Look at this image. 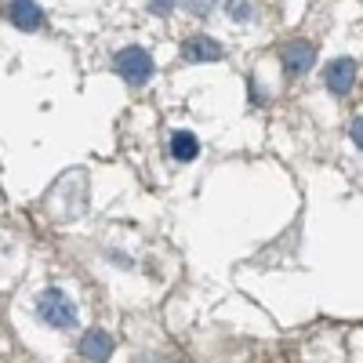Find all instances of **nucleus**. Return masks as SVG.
Segmentation results:
<instances>
[{"instance_id":"3","label":"nucleus","mask_w":363,"mask_h":363,"mask_svg":"<svg viewBox=\"0 0 363 363\" xmlns=\"http://www.w3.org/2000/svg\"><path fill=\"white\" fill-rule=\"evenodd\" d=\"M313 62H316V44H309V40H291V44H284V69H287V73L301 77V73L313 69Z\"/></svg>"},{"instance_id":"7","label":"nucleus","mask_w":363,"mask_h":363,"mask_svg":"<svg viewBox=\"0 0 363 363\" xmlns=\"http://www.w3.org/2000/svg\"><path fill=\"white\" fill-rule=\"evenodd\" d=\"M8 15H11V22L18 29H40V22H44V8L40 4H11Z\"/></svg>"},{"instance_id":"9","label":"nucleus","mask_w":363,"mask_h":363,"mask_svg":"<svg viewBox=\"0 0 363 363\" xmlns=\"http://www.w3.org/2000/svg\"><path fill=\"white\" fill-rule=\"evenodd\" d=\"M352 142L363 149V116H356V120H352Z\"/></svg>"},{"instance_id":"8","label":"nucleus","mask_w":363,"mask_h":363,"mask_svg":"<svg viewBox=\"0 0 363 363\" xmlns=\"http://www.w3.org/2000/svg\"><path fill=\"white\" fill-rule=\"evenodd\" d=\"M196 153H200L196 135H189V131H174L171 135V157L174 160H196Z\"/></svg>"},{"instance_id":"5","label":"nucleus","mask_w":363,"mask_h":363,"mask_svg":"<svg viewBox=\"0 0 363 363\" xmlns=\"http://www.w3.org/2000/svg\"><path fill=\"white\" fill-rule=\"evenodd\" d=\"M80 352H84V359H91V363H106L109 352H113L109 330H87V335L80 338Z\"/></svg>"},{"instance_id":"6","label":"nucleus","mask_w":363,"mask_h":363,"mask_svg":"<svg viewBox=\"0 0 363 363\" xmlns=\"http://www.w3.org/2000/svg\"><path fill=\"white\" fill-rule=\"evenodd\" d=\"M182 55L189 58V62H218L222 58V44L211 40V37H189L182 44Z\"/></svg>"},{"instance_id":"4","label":"nucleus","mask_w":363,"mask_h":363,"mask_svg":"<svg viewBox=\"0 0 363 363\" xmlns=\"http://www.w3.org/2000/svg\"><path fill=\"white\" fill-rule=\"evenodd\" d=\"M356 84V62L352 58H335L327 69V87H330V95H345V91H352Z\"/></svg>"},{"instance_id":"1","label":"nucleus","mask_w":363,"mask_h":363,"mask_svg":"<svg viewBox=\"0 0 363 363\" xmlns=\"http://www.w3.org/2000/svg\"><path fill=\"white\" fill-rule=\"evenodd\" d=\"M37 313H40V320L51 323V327H73V323H77V306H73L62 291H55V287L37 298Z\"/></svg>"},{"instance_id":"2","label":"nucleus","mask_w":363,"mask_h":363,"mask_svg":"<svg viewBox=\"0 0 363 363\" xmlns=\"http://www.w3.org/2000/svg\"><path fill=\"white\" fill-rule=\"evenodd\" d=\"M116 73L128 84H145L149 77H153V58H149V51H142V48H124L116 55Z\"/></svg>"},{"instance_id":"10","label":"nucleus","mask_w":363,"mask_h":363,"mask_svg":"<svg viewBox=\"0 0 363 363\" xmlns=\"http://www.w3.org/2000/svg\"><path fill=\"white\" fill-rule=\"evenodd\" d=\"M233 15H236V18H251V8H247V4H236Z\"/></svg>"}]
</instances>
